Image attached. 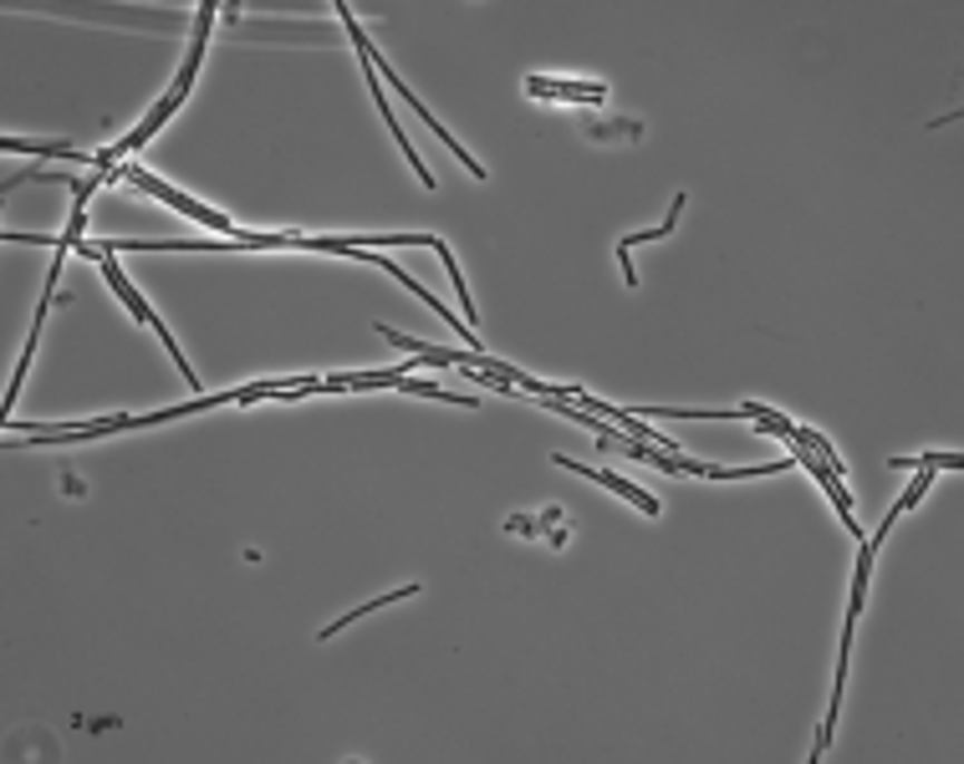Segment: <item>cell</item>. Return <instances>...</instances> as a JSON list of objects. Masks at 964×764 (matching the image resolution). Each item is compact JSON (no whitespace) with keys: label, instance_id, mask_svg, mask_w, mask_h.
Masks as SVG:
<instances>
[{"label":"cell","instance_id":"obj_3","mask_svg":"<svg viewBox=\"0 0 964 764\" xmlns=\"http://www.w3.org/2000/svg\"><path fill=\"white\" fill-rule=\"evenodd\" d=\"M338 16H342V26H348V37H352V47H358V57H362V72H368V82H373V97H378V112H383L388 118V128H393V138L398 144H403V158H409L413 164V174H419L423 179V189H435V174H429V168L419 164V154H413L409 148V138H403V128H398L393 123V108H388V97H383V77H378V67H373V57H368V47H373V41L362 37V26H358V16L348 11V6H338Z\"/></svg>","mask_w":964,"mask_h":764},{"label":"cell","instance_id":"obj_7","mask_svg":"<svg viewBox=\"0 0 964 764\" xmlns=\"http://www.w3.org/2000/svg\"><path fill=\"white\" fill-rule=\"evenodd\" d=\"M419 586H398V591H388V597H378V601H368V607H358V611H348V617H338L332 627H322V637H332V633H342V627H352V621L362 617V611H378V607H388V601H403V597H413Z\"/></svg>","mask_w":964,"mask_h":764},{"label":"cell","instance_id":"obj_4","mask_svg":"<svg viewBox=\"0 0 964 764\" xmlns=\"http://www.w3.org/2000/svg\"><path fill=\"white\" fill-rule=\"evenodd\" d=\"M552 464H562V469H577V474H587V479H597V484H603V490H613V494H627V500L639 505V510H643V515H649V520H653V515H659V500H653V494H643V490H639V484H627V479H617V474H607V469H587V464H572V459H567V454H556V459H552Z\"/></svg>","mask_w":964,"mask_h":764},{"label":"cell","instance_id":"obj_2","mask_svg":"<svg viewBox=\"0 0 964 764\" xmlns=\"http://www.w3.org/2000/svg\"><path fill=\"white\" fill-rule=\"evenodd\" d=\"M113 179H128V184H138L144 194H154V199H164V204H174L179 215H189V219H199V225H210V229H220V235H230V239H241V229L230 225L220 209H205L199 199H189V194H179V189H169V184H158L154 174H144L138 164H118V174Z\"/></svg>","mask_w":964,"mask_h":764},{"label":"cell","instance_id":"obj_1","mask_svg":"<svg viewBox=\"0 0 964 764\" xmlns=\"http://www.w3.org/2000/svg\"><path fill=\"white\" fill-rule=\"evenodd\" d=\"M215 16H220V6L215 0H210V6H199V26H194V41H189V57H184V67H179V77H174V87H169V97H164V102H158L154 112H148L144 123H138V128L128 133V138H123L118 148H108L113 158H123V154H133V148H144L148 138H154L158 128H164V123L174 118V108H179L184 97H189V82H194V72H199V57H205V47H210V31H215Z\"/></svg>","mask_w":964,"mask_h":764},{"label":"cell","instance_id":"obj_5","mask_svg":"<svg viewBox=\"0 0 964 764\" xmlns=\"http://www.w3.org/2000/svg\"><path fill=\"white\" fill-rule=\"evenodd\" d=\"M530 92L536 97H572V102H607L603 82H562V77H530Z\"/></svg>","mask_w":964,"mask_h":764},{"label":"cell","instance_id":"obj_6","mask_svg":"<svg viewBox=\"0 0 964 764\" xmlns=\"http://www.w3.org/2000/svg\"><path fill=\"white\" fill-rule=\"evenodd\" d=\"M92 261H97V265H103V275H108V281H113V291H118V296H123V301H128V311H133V322H148V326H158V316H154V311H148V301H144V296H138V291H133V286H128V275H123V271H118V261H103V255H92Z\"/></svg>","mask_w":964,"mask_h":764}]
</instances>
